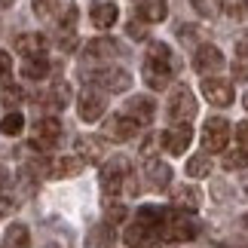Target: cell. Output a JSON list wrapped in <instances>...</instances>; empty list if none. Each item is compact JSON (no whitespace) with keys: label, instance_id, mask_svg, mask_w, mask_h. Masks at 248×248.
<instances>
[{"label":"cell","instance_id":"27","mask_svg":"<svg viewBox=\"0 0 248 248\" xmlns=\"http://www.w3.org/2000/svg\"><path fill=\"white\" fill-rule=\"evenodd\" d=\"M22 129H25V117H22L18 110H9L6 117L0 120V132H3L6 138H16V135H18Z\"/></svg>","mask_w":248,"mask_h":248},{"label":"cell","instance_id":"11","mask_svg":"<svg viewBox=\"0 0 248 248\" xmlns=\"http://www.w3.org/2000/svg\"><path fill=\"white\" fill-rule=\"evenodd\" d=\"M77 104H80L77 113H80V120H83V123H95V120H101V113H104V95H101V92H95V89H83Z\"/></svg>","mask_w":248,"mask_h":248},{"label":"cell","instance_id":"19","mask_svg":"<svg viewBox=\"0 0 248 248\" xmlns=\"http://www.w3.org/2000/svg\"><path fill=\"white\" fill-rule=\"evenodd\" d=\"M13 49L18 55H25V59H31V55H40L46 49V37L43 34H18L13 40Z\"/></svg>","mask_w":248,"mask_h":248},{"label":"cell","instance_id":"14","mask_svg":"<svg viewBox=\"0 0 248 248\" xmlns=\"http://www.w3.org/2000/svg\"><path fill=\"white\" fill-rule=\"evenodd\" d=\"M89 18H92V25L98 28V31H108V28L117 25L120 9H117V3H110V0H95L89 6Z\"/></svg>","mask_w":248,"mask_h":248},{"label":"cell","instance_id":"39","mask_svg":"<svg viewBox=\"0 0 248 248\" xmlns=\"http://www.w3.org/2000/svg\"><path fill=\"white\" fill-rule=\"evenodd\" d=\"M126 34H129V40H144V37H147L144 25H141V22H135V18H132V22L126 25Z\"/></svg>","mask_w":248,"mask_h":248},{"label":"cell","instance_id":"8","mask_svg":"<svg viewBox=\"0 0 248 248\" xmlns=\"http://www.w3.org/2000/svg\"><path fill=\"white\" fill-rule=\"evenodd\" d=\"M224 52L217 49V46H208V43H202L196 49V59H193V68L202 74V77H212V74H217V71H224Z\"/></svg>","mask_w":248,"mask_h":248},{"label":"cell","instance_id":"4","mask_svg":"<svg viewBox=\"0 0 248 248\" xmlns=\"http://www.w3.org/2000/svg\"><path fill=\"white\" fill-rule=\"evenodd\" d=\"M169 117L175 123H190L196 117V98L187 86H175L171 89V98H169Z\"/></svg>","mask_w":248,"mask_h":248},{"label":"cell","instance_id":"7","mask_svg":"<svg viewBox=\"0 0 248 248\" xmlns=\"http://www.w3.org/2000/svg\"><path fill=\"white\" fill-rule=\"evenodd\" d=\"M59 138H62V123L55 117H43L34 123V138H31L34 150H49Z\"/></svg>","mask_w":248,"mask_h":248},{"label":"cell","instance_id":"35","mask_svg":"<svg viewBox=\"0 0 248 248\" xmlns=\"http://www.w3.org/2000/svg\"><path fill=\"white\" fill-rule=\"evenodd\" d=\"M77 18H80L77 6H68V9H64V18H62V25H59V34H74V25H77Z\"/></svg>","mask_w":248,"mask_h":248},{"label":"cell","instance_id":"43","mask_svg":"<svg viewBox=\"0 0 248 248\" xmlns=\"http://www.w3.org/2000/svg\"><path fill=\"white\" fill-rule=\"evenodd\" d=\"M236 49H239V55H242V59H248V31L239 37V43H236Z\"/></svg>","mask_w":248,"mask_h":248},{"label":"cell","instance_id":"29","mask_svg":"<svg viewBox=\"0 0 248 248\" xmlns=\"http://www.w3.org/2000/svg\"><path fill=\"white\" fill-rule=\"evenodd\" d=\"M46 101H49V108H52V110L64 108V104L71 101V89H68V83H55V86H52V95H49Z\"/></svg>","mask_w":248,"mask_h":248},{"label":"cell","instance_id":"31","mask_svg":"<svg viewBox=\"0 0 248 248\" xmlns=\"http://www.w3.org/2000/svg\"><path fill=\"white\" fill-rule=\"evenodd\" d=\"M31 6L37 18H52L55 9H59V0H31Z\"/></svg>","mask_w":248,"mask_h":248},{"label":"cell","instance_id":"33","mask_svg":"<svg viewBox=\"0 0 248 248\" xmlns=\"http://www.w3.org/2000/svg\"><path fill=\"white\" fill-rule=\"evenodd\" d=\"M224 9L230 18H245L248 16V0H224Z\"/></svg>","mask_w":248,"mask_h":248},{"label":"cell","instance_id":"36","mask_svg":"<svg viewBox=\"0 0 248 248\" xmlns=\"http://www.w3.org/2000/svg\"><path fill=\"white\" fill-rule=\"evenodd\" d=\"M199 37H202V31H199L196 25H181V28H178V40L187 43V46H190V43H199Z\"/></svg>","mask_w":248,"mask_h":248},{"label":"cell","instance_id":"20","mask_svg":"<svg viewBox=\"0 0 248 248\" xmlns=\"http://www.w3.org/2000/svg\"><path fill=\"white\" fill-rule=\"evenodd\" d=\"M126 113L138 123H150L154 113H156V104H154V98H147V95H135V98H129Z\"/></svg>","mask_w":248,"mask_h":248},{"label":"cell","instance_id":"32","mask_svg":"<svg viewBox=\"0 0 248 248\" xmlns=\"http://www.w3.org/2000/svg\"><path fill=\"white\" fill-rule=\"evenodd\" d=\"M190 3H193V9H196L202 18H215L217 9H221V3H217V0H190Z\"/></svg>","mask_w":248,"mask_h":248},{"label":"cell","instance_id":"41","mask_svg":"<svg viewBox=\"0 0 248 248\" xmlns=\"http://www.w3.org/2000/svg\"><path fill=\"white\" fill-rule=\"evenodd\" d=\"M59 46H62V49H68V52H71L74 46H77V37H74V34H62V37H59Z\"/></svg>","mask_w":248,"mask_h":248},{"label":"cell","instance_id":"5","mask_svg":"<svg viewBox=\"0 0 248 248\" xmlns=\"http://www.w3.org/2000/svg\"><path fill=\"white\" fill-rule=\"evenodd\" d=\"M227 141H230V123L224 117H212L205 120L202 126V144H205V154H217V150L227 147Z\"/></svg>","mask_w":248,"mask_h":248},{"label":"cell","instance_id":"46","mask_svg":"<svg viewBox=\"0 0 248 248\" xmlns=\"http://www.w3.org/2000/svg\"><path fill=\"white\" fill-rule=\"evenodd\" d=\"M242 104H245V110H248V92H245V95H242Z\"/></svg>","mask_w":248,"mask_h":248},{"label":"cell","instance_id":"16","mask_svg":"<svg viewBox=\"0 0 248 248\" xmlns=\"http://www.w3.org/2000/svg\"><path fill=\"white\" fill-rule=\"evenodd\" d=\"M77 156H83V163H101L108 156V141L95 138V135L77 138Z\"/></svg>","mask_w":248,"mask_h":248},{"label":"cell","instance_id":"28","mask_svg":"<svg viewBox=\"0 0 248 248\" xmlns=\"http://www.w3.org/2000/svg\"><path fill=\"white\" fill-rule=\"evenodd\" d=\"M208 171H212V159H208V154H196L187 159V175L190 178H205Z\"/></svg>","mask_w":248,"mask_h":248},{"label":"cell","instance_id":"6","mask_svg":"<svg viewBox=\"0 0 248 248\" xmlns=\"http://www.w3.org/2000/svg\"><path fill=\"white\" fill-rule=\"evenodd\" d=\"M138 126L141 123L138 120H132L129 113H113V117L104 123V138H110V141H132L138 135Z\"/></svg>","mask_w":248,"mask_h":248},{"label":"cell","instance_id":"48","mask_svg":"<svg viewBox=\"0 0 248 248\" xmlns=\"http://www.w3.org/2000/svg\"><path fill=\"white\" fill-rule=\"evenodd\" d=\"M46 248H59V245H55V242H49V245H46Z\"/></svg>","mask_w":248,"mask_h":248},{"label":"cell","instance_id":"1","mask_svg":"<svg viewBox=\"0 0 248 248\" xmlns=\"http://www.w3.org/2000/svg\"><path fill=\"white\" fill-rule=\"evenodd\" d=\"M159 233H163L166 242H190V239H196V236H199V224L178 208V212H169L166 215V224H163V230H159Z\"/></svg>","mask_w":248,"mask_h":248},{"label":"cell","instance_id":"26","mask_svg":"<svg viewBox=\"0 0 248 248\" xmlns=\"http://www.w3.org/2000/svg\"><path fill=\"white\" fill-rule=\"evenodd\" d=\"M89 245H92V248H110V245H113V224L104 221V224L95 227L92 236H89Z\"/></svg>","mask_w":248,"mask_h":248},{"label":"cell","instance_id":"30","mask_svg":"<svg viewBox=\"0 0 248 248\" xmlns=\"http://www.w3.org/2000/svg\"><path fill=\"white\" fill-rule=\"evenodd\" d=\"M248 166V147H236V150H230V154L224 156V169H245Z\"/></svg>","mask_w":248,"mask_h":248},{"label":"cell","instance_id":"38","mask_svg":"<svg viewBox=\"0 0 248 248\" xmlns=\"http://www.w3.org/2000/svg\"><path fill=\"white\" fill-rule=\"evenodd\" d=\"M18 101H22V89H18V86H6L3 89V104L6 108H16Z\"/></svg>","mask_w":248,"mask_h":248},{"label":"cell","instance_id":"25","mask_svg":"<svg viewBox=\"0 0 248 248\" xmlns=\"http://www.w3.org/2000/svg\"><path fill=\"white\" fill-rule=\"evenodd\" d=\"M147 62H156V64H166V68H175V62H171V49L166 43L159 40H150L147 43Z\"/></svg>","mask_w":248,"mask_h":248},{"label":"cell","instance_id":"3","mask_svg":"<svg viewBox=\"0 0 248 248\" xmlns=\"http://www.w3.org/2000/svg\"><path fill=\"white\" fill-rule=\"evenodd\" d=\"M83 77L89 83H98L101 89H108V92H126L132 86V77L123 68H98V71H86L83 68Z\"/></svg>","mask_w":248,"mask_h":248},{"label":"cell","instance_id":"24","mask_svg":"<svg viewBox=\"0 0 248 248\" xmlns=\"http://www.w3.org/2000/svg\"><path fill=\"white\" fill-rule=\"evenodd\" d=\"M3 248H31V233L25 224H9L3 236Z\"/></svg>","mask_w":248,"mask_h":248},{"label":"cell","instance_id":"9","mask_svg":"<svg viewBox=\"0 0 248 248\" xmlns=\"http://www.w3.org/2000/svg\"><path fill=\"white\" fill-rule=\"evenodd\" d=\"M110 55H123V46L113 40V37H95L83 46V59L86 62H104Z\"/></svg>","mask_w":248,"mask_h":248},{"label":"cell","instance_id":"17","mask_svg":"<svg viewBox=\"0 0 248 248\" xmlns=\"http://www.w3.org/2000/svg\"><path fill=\"white\" fill-rule=\"evenodd\" d=\"M135 18H138V22H150V25L166 22V18H169V3H166V0H138Z\"/></svg>","mask_w":248,"mask_h":248},{"label":"cell","instance_id":"15","mask_svg":"<svg viewBox=\"0 0 248 248\" xmlns=\"http://www.w3.org/2000/svg\"><path fill=\"white\" fill-rule=\"evenodd\" d=\"M83 156H59V159H52V163H46V175L49 178H77L80 171H83Z\"/></svg>","mask_w":248,"mask_h":248},{"label":"cell","instance_id":"23","mask_svg":"<svg viewBox=\"0 0 248 248\" xmlns=\"http://www.w3.org/2000/svg\"><path fill=\"white\" fill-rule=\"evenodd\" d=\"M46 74H49V59L40 52V55H31V59H25L22 64V77L25 80H43Z\"/></svg>","mask_w":248,"mask_h":248},{"label":"cell","instance_id":"12","mask_svg":"<svg viewBox=\"0 0 248 248\" xmlns=\"http://www.w3.org/2000/svg\"><path fill=\"white\" fill-rule=\"evenodd\" d=\"M159 239H163L159 230H154V227H147V224H141V221L129 224L126 233H123V242H126L129 248H144V245H154Z\"/></svg>","mask_w":248,"mask_h":248},{"label":"cell","instance_id":"21","mask_svg":"<svg viewBox=\"0 0 248 248\" xmlns=\"http://www.w3.org/2000/svg\"><path fill=\"white\" fill-rule=\"evenodd\" d=\"M147 181H150V187H156V190H166L169 187V181H171V169L169 163H163V159H147Z\"/></svg>","mask_w":248,"mask_h":248},{"label":"cell","instance_id":"18","mask_svg":"<svg viewBox=\"0 0 248 248\" xmlns=\"http://www.w3.org/2000/svg\"><path fill=\"white\" fill-rule=\"evenodd\" d=\"M141 77L150 89H166L171 83V68L166 64H156V62H144V68H141Z\"/></svg>","mask_w":248,"mask_h":248},{"label":"cell","instance_id":"42","mask_svg":"<svg viewBox=\"0 0 248 248\" xmlns=\"http://www.w3.org/2000/svg\"><path fill=\"white\" fill-rule=\"evenodd\" d=\"M236 138L248 147V123H239V126H236Z\"/></svg>","mask_w":248,"mask_h":248},{"label":"cell","instance_id":"44","mask_svg":"<svg viewBox=\"0 0 248 248\" xmlns=\"http://www.w3.org/2000/svg\"><path fill=\"white\" fill-rule=\"evenodd\" d=\"M6 181H9V175H6V169H3V166H0V190H3V187H6Z\"/></svg>","mask_w":248,"mask_h":248},{"label":"cell","instance_id":"2","mask_svg":"<svg viewBox=\"0 0 248 248\" xmlns=\"http://www.w3.org/2000/svg\"><path fill=\"white\" fill-rule=\"evenodd\" d=\"M132 178V163L126 156H110V163H104L101 166V187L108 190V193H120L123 190V181H129Z\"/></svg>","mask_w":248,"mask_h":248},{"label":"cell","instance_id":"10","mask_svg":"<svg viewBox=\"0 0 248 248\" xmlns=\"http://www.w3.org/2000/svg\"><path fill=\"white\" fill-rule=\"evenodd\" d=\"M202 95L215 108H227V104H233V83L217 80V77H205L202 80Z\"/></svg>","mask_w":248,"mask_h":248},{"label":"cell","instance_id":"45","mask_svg":"<svg viewBox=\"0 0 248 248\" xmlns=\"http://www.w3.org/2000/svg\"><path fill=\"white\" fill-rule=\"evenodd\" d=\"M242 190H245V193H248V175L242 178Z\"/></svg>","mask_w":248,"mask_h":248},{"label":"cell","instance_id":"22","mask_svg":"<svg viewBox=\"0 0 248 248\" xmlns=\"http://www.w3.org/2000/svg\"><path fill=\"white\" fill-rule=\"evenodd\" d=\"M171 202H175V208H181V212H196V208L202 205V193H199L196 187H178L175 193H171Z\"/></svg>","mask_w":248,"mask_h":248},{"label":"cell","instance_id":"47","mask_svg":"<svg viewBox=\"0 0 248 248\" xmlns=\"http://www.w3.org/2000/svg\"><path fill=\"white\" fill-rule=\"evenodd\" d=\"M0 3H3V6H9V3H16V0H0Z\"/></svg>","mask_w":248,"mask_h":248},{"label":"cell","instance_id":"40","mask_svg":"<svg viewBox=\"0 0 248 248\" xmlns=\"http://www.w3.org/2000/svg\"><path fill=\"white\" fill-rule=\"evenodd\" d=\"M233 74H236V80H248V59H236V64H233Z\"/></svg>","mask_w":248,"mask_h":248},{"label":"cell","instance_id":"34","mask_svg":"<svg viewBox=\"0 0 248 248\" xmlns=\"http://www.w3.org/2000/svg\"><path fill=\"white\" fill-rule=\"evenodd\" d=\"M104 221H108V224H120V221H126V205H120V202L104 205Z\"/></svg>","mask_w":248,"mask_h":248},{"label":"cell","instance_id":"37","mask_svg":"<svg viewBox=\"0 0 248 248\" xmlns=\"http://www.w3.org/2000/svg\"><path fill=\"white\" fill-rule=\"evenodd\" d=\"M13 77V59H9V52L0 49V83H6Z\"/></svg>","mask_w":248,"mask_h":248},{"label":"cell","instance_id":"13","mask_svg":"<svg viewBox=\"0 0 248 248\" xmlns=\"http://www.w3.org/2000/svg\"><path fill=\"white\" fill-rule=\"evenodd\" d=\"M190 141H193V129H190L187 123H178L175 129L163 132V147L169 150V154H175V156L184 154V150L190 147Z\"/></svg>","mask_w":248,"mask_h":248}]
</instances>
